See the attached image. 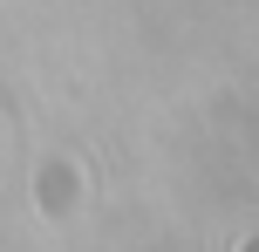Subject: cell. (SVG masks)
<instances>
[{
    "mask_svg": "<svg viewBox=\"0 0 259 252\" xmlns=\"http://www.w3.org/2000/svg\"><path fill=\"white\" fill-rule=\"evenodd\" d=\"M246 252H259V245H246Z\"/></svg>",
    "mask_w": 259,
    "mask_h": 252,
    "instance_id": "obj_1",
    "label": "cell"
}]
</instances>
